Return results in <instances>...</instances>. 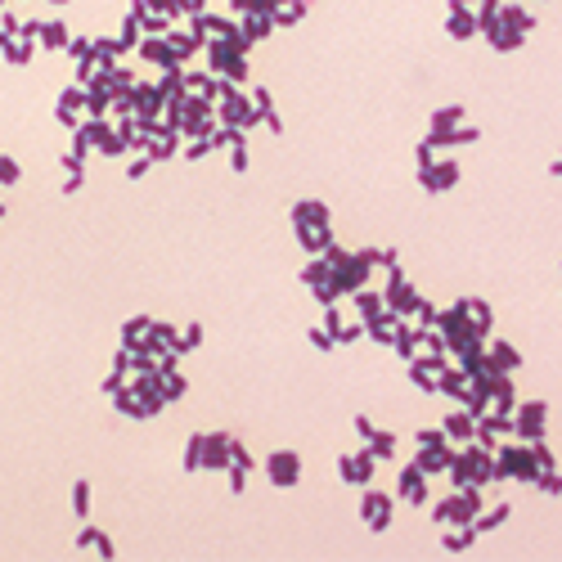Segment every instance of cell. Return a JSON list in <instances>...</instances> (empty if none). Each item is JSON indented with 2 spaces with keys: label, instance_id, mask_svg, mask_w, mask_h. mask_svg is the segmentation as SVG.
I'll return each instance as SVG.
<instances>
[{
  "label": "cell",
  "instance_id": "1",
  "mask_svg": "<svg viewBox=\"0 0 562 562\" xmlns=\"http://www.w3.org/2000/svg\"><path fill=\"white\" fill-rule=\"evenodd\" d=\"M540 463L531 445H499L495 450V482H536Z\"/></svg>",
  "mask_w": 562,
  "mask_h": 562
},
{
  "label": "cell",
  "instance_id": "2",
  "mask_svg": "<svg viewBox=\"0 0 562 562\" xmlns=\"http://www.w3.org/2000/svg\"><path fill=\"white\" fill-rule=\"evenodd\" d=\"M544 423H549V405H544V401L513 405V437H522V441H540V437H544Z\"/></svg>",
  "mask_w": 562,
  "mask_h": 562
},
{
  "label": "cell",
  "instance_id": "3",
  "mask_svg": "<svg viewBox=\"0 0 562 562\" xmlns=\"http://www.w3.org/2000/svg\"><path fill=\"white\" fill-rule=\"evenodd\" d=\"M265 477H270L275 486H297V477H302V455H297V450H275V455L265 459Z\"/></svg>",
  "mask_w": 562,
  "mask_h": 562
},
{
  "label": "cell",
  "instance_id": "4",
  "mask_svg": "<svg viewBox=\"0 0 562 562\" xmlns=\"http://www.w3.org/2000/svg\"><path fill=\"white\" fill-rule=\"evenodd\" d=\"M360 517L369 522V531H387L391 526V495H383V490H364Z\"/></svg>",
  "mask_w": 562,
  "mask_h": 562
},
{
  "label": "cell",
  "instance_id": "5",
  "mask_svg": "<svg viewBox=\"0 0 562 562\" xmlns=\"http://www.w3.org/2000/svg\"><path fill=\"white\" fill-rule=\"evenodd\" d=\"M418 180H423L428 193H441L450 185H459V162L445 158V162H432V166H418Z\"/></svg>",
  "mask_w": 562,
  "mask_h": 562
},
{
  "label": "cell",
  "instance_id": "6",
  "mask_svg": "<svg viewBox=\"0 0 562 562\" xmlns=\"http://www.w3.org/2000/svg\"><path fill=\"white\" fill-rule=\"evenodd\" d=\"M401 499H410L414 504V509H418V504H428V472L423 468H418V463H410V468H401Z\"/></svg>",
  "mask_w": 562,
  "mask_h": 562
},
{
  "label": "cell",
  "instance_id": "7",
  "mask_svg": "<svg viewBox=\"0 0 562 562\" xmlns=\"http://www.w3.org/2000/svg\"><path fill=\"white\" fill-rule=\"evenodd\" d=\"M337 472H342L346 482H356V486H369L373 455H369V450H360V455H342V459H337Z\"/></svg>",
  "mask_w": 562,
  "mask_h": 562
},
{
  "label": "cell",
  "instance_id": "8",
  "mask_svg": "<svg viewBox=\"0 0 562 562\" xmlns=\"http://www.w3.org/2000/svg\"><path fill=\"white\" fill-rule=\"evenodd\" d=\"M203 468H230V437L225 432L203 437Z\"/></svg>",
  "mask_w": 562,
  "mask_h": 562
},
{
  "label": "cell",
  "instance_id": "9",
  "mask_svg": "<svg viewBox=\"0 0 562 562\" xmlns=\"http://www.w3.org/2000/svg\"><path fill=\"white\" fill-rule=\"evenodd\" d=\"M139 54H144L149 63H158V68H180V59L171 54V46H166V36H149V41H139Z\"/></svg>",
  "mask_w": 562,
  "mask_h": 562
},
{
  "label": "cell",
  "instance_id": "10",
  "mask_svg": "<svg viewBox=\"0 0 562 562\" xmlns=\"http://www.w3.org/2000/svg\"><path fill=\"white\" fill-rule=\"evenodd\" d=\"M450 455H455V450H450V441H445V445H418V459H414V463L432 477V472H445Z\"/></svg>",
  "mask_w": 562,
  "mask_h": 562
},
{
  "label": "cell",
  "instance_id": "11",
  "mask_svg": "<svg viewBox=\"0 0 562 562\" xmlns=\"http://www.w3.org/2000/svg\"><path fill=\"white\" fill-rule=\"evenodd\" d=\"M486 360H490V369H495V373H513L517 364H522V356H517L509 342H490L486 346Z\"/></svg>",
  "mask_w": 562,
  "mask_h": 562
},
{
  "label": "cell",
  "instance_id": "12",
  "mask_svg": "<svg viewBox=\"0 0 562 562\" xmlns=\"http://www.w3.org/2000/svg\"><path fill=\"white\" fill-rule=\"evenodd\" d=\"M445 32L450 36H459V41H468L477 36V14H468L463 5H450V18H445Z\"/></svg>",
  "mask_w": 562,
  "mask_h": 562
},
{
  "label": "cell",
  "instance_id": "13",
  "mask_svg": "<svg viewBox=\"0 0 562 562\" xmlns=\"http://www.w3.org/2000/svg\"><path fill=\"white\" fill-rule=\"evenodd\" d=\"M472 428H477V418L463 410V414H450L445 423H441V432H445V441H472Z\"/></svg>",
  "mask_w": 562,
  "mask_h": 562
},
{
  "label": "cell",
  "instance_id": "14",
  "mask_svg": "<svg viewBox=\"0 0 562 562\" xmlns=\"http://www.w3.org/2000/svg\"><path fill=\"white\" fill-rule=\"evenodd\" d=\"M292 225H329V207L315 203V198H306V203L292 207Z\"/></svg>",
  "mask_w": 562,
  "mask_h": 562
},
{
  "label": "cell",
  "instance_id": "15",
  "mask_svg": "<svg viewBox=\"0 0 562 562\" xmlns=\"http://www.w3.org/2000/svg\"><path fill=\"white\" fill-rule=\"evenodd\" d=\"M499 23L504 27H513V32H531V27H536V14H526L522 5H499Z\"/></svg>",
  "mask_w": 562,
  "mask_h": 562
},
{
  "label": "cell",
  "instance_id": "16",
  "mask_svg": "<svg viewBox=\"0 0 562 562\" xmlns=\"http://www.w3.org/2000/svg\"><path fill=\"white\" fill-rule=\"evenodd\" d=\"M297 238H302V248H306V252H324V248L333 243L329 225H297Z\"/></svg>",
  "mask_w": 562,
  "mask_h": 562
},
{
  "label": "cell",
  "instance_id": "17",
  "mask_svg": "<svg viewBox=\"0 0 562 562\" xmlns=\"http://www.w3.org/2000/svg\"><path fill=\"white\" fill-rule=\"evenodd\" d=\"M509 513H513L509 504H495V509H490V513H477L468 526L477 531V536H486V531H495V526H504V522H509Z\"/></svg>",
  "mask_w": 562,
  "mask_h": 562
},
{
  "label": "cell",
  "instance_id": "18",
  "mask_svg": "<svg viewBox=\"0 0 562 562\" xmlns=\"http://www.w3.org/2000/svg\"><path fill=\"white\" fill-rule=\"evenodd\" d=\"M437 391H445V396H459V401H463V391H468V373H463V369H441Z\"/></svg>",
  "mask_w": 562,
  "mask_h": 562
},
{
  "label": "cell",
  "instance_id": "19",
  "mask_svg": "<svg viewBox=\"0 0 562 562\" xmlns=\"http://www.w3.org/2000/svg\"><path fill=\"white\" fill-rule=\"evenodd\" d=\"M68 41H73V36H68L63 23H41V46H46V50H68Z\"/></svg>",
  "mask_w": 562,
  "mask_h": 562
},
{
  "label": "cell",
  "instance_id": "20",
  "mask_svg": "<svg viewBox=\"0 0 562 562\" xmlns=\"http://www.w3.org/2000/svg\"><path fill=\"white\" fill-rule=\"evenodd\" d=\"M459 122H463V104H450V108L432 112V131H455Z\"/></svg>",
  "mask_w": 562,
  "mask_h": 562
},
{
  "label": "cell",
  "instance_id": "21",
  "mask_svg": "<svg viewBox=\"0 0 562 562\" xmlns=\"http://www.w3.org/2000/svg\"><path fill=\"white\" fill-rule=\"evenodd\" d=\"M369 455L373 459H391L396 455V437H391V432H369Z\"/></svg>",
  "mask_w": 562,
  "mask_h": 562
},
{
  "label": "cell",
  "instance_id": "22",
  "mask_svg": "<svg viewBox=\"0 0 562 562\" xmlns=\"http://www.w3.org/2000/svg\"><path fill=\"white\" fill-rule=\"evenodd\" d=\"M302 284H311V288L329 284V257H315L311 265H306V270H302Z\"/></svg>",
  "mask_w": 562,
  "mask_h": 562
},
{
  "label": "cell",
  "instance_id": "23",
  "mask_svg": "<svg viewBox=\"0 0 562 562\" xmlns=\"http://www.w3.org/2000/svg\"><path fill=\"white\" fill-rule=\"evenodd\" d=\"M356 306H360L364 319H373L378 311H383V292H364V288H356Z\"/></svg>",
  "mask_w": 562,
  "mask_h": 562
},
{
  "label": "cell",
  "instance_id": "24",
  "mask_svg": "<svg viewBox=\"0 0 562 562\" xmlns=\"http://www.w3.org/2000/svg\"><path fill=\"white\" fill-rule=\"evenodd\" d=\"M472 540H477V531H472V526H459V531H450V536H445V549H450V553H463Z\"/></svg>",
  "mask_w": 562,
  "mask_h": 562
},
{
  "label": "cell",
  "instance_id": "25",
  "mask_svg": "<svg viewBox=\"0 0 562 562\" xmlns=\"http://www.w3.org/2000/svg\"><path fill=\"white\" fill-rule=\"evenodd\" d=\"M73 513L77 517H90V482H77L73 486Z\"/></svg>",
  "mask_w": 562,
  "mask_h": 562
},
{
  "label": "cell",
  "instance_id": "26",
  "mask_svg": "<svg viewBox=\"0 0 562 562\" xmlns=\"http://www.w3.org/2000/svg\"><path fill=\"white\" fill-rule=\"evenodd\" d=\"M32 50H36V46H32L27 36H23V41H9V46H5V59H9V63H27V59H32Z\"/></svg>",
  "mask_w": 562,
  "mask_h": 562
},
{
  "label": "cell",
  "instance_id": "27",
  "mask_svg": "<svg viewBox=\"0 0 562 562\" xmlns=\"http://www.w3.org/2000/svg\"><path fill=\"white\" fill-rule=\"evenodd\" d=\"M198 342H203V324H189L185 333L176 337V356H185V351H193Z\"/></svg>",
  "mask_w": 562,
  "mask_h": 562
},
{
  "label": "cell",
  "instance_id": "28",
  "mask_svg": "<svg viewBox=\"0 0 562 562\" xmlns=\"http://www.w3.org/2000/svg\"><path fill=\"white\" fill-rule=\"evenodd\" d=\"M536 486L544 490V495H562V477H558V468H544V472H536Z\"/></svg>",
  "mask_w": 562,
  "mask_h": 562
},
{
  "label": "cell",
  "instance_id": "29",
  "mask_svg": "<svg viewBox=\"0 0 562 562\" xmlns=\"http://www.w3.org/2000/svg\"><path fill=\"white\" fill-rule=\"evenodd\" d=\"M185 468L189 472L203 468V437H189V445H185Z\"/></svg>",
  "mask_w": 562,
  "mask_h": 562
},
{
  "label": "cell",
  "instance_id": "30",
  "mask_svg": "<svg viewBox=\"0 0 562 562\" xmlns=\"http://www.w3.org/2000/svg\"><path fill=\"white\" fill-rule=\"evenodd\" d=\"M18 180H23L18 162H14V158H5V153H0V185H18Z\"/></svg>",
  "mask_w": 562,
  "mask_h": 562
},
{
  "label": "cell",
  "instance_id": "31",
  "mask_svg": "<svg viewBox=\"0 0 562 562\" xmlns=\"http://www.w3.org/2000/svg\"><path fill=\"white\" fill-rule=\"evenodd\" d=\"M230 149H234L230 153V166H234V171H248V144H243V139H234Z\"/></svg>",
  "mask_w": 562,
  "mask_h": 562
},
{
  "label": "cell",
  "instance_id": "32",
  "mask_svg": "<svg viewBox=\"0 0 562 562\" xmlns=\"http://www.w3.org/2000/svg\"><path fill=\"white\" fill-rule=\"evenodd\" d=\"M418 445H445V432L441 428H423L418 432Z\"/></svg>",
  "mask_w": 562,
  "mask_h": 562
},
{
  "label": "cell",
  "instance_id": "33",
  "mask_svg": "<svg viewBox=\"0 0 562 562\" xmlns=\"http://www.w3.org/2000/svg\"><path fill=\"white\" fill-rule=\"evenodd\" d=\"M68 54H73V59H90V41H68Z\"/></svg>",
  "mask_w": 562,
  "mask_h": 562
},
{
  "label": "cell",
  "instance_id": "34",
  "mask_svg": "<svg viewBox=\"0 0 562 562\" xmlns=\"http://www.w3.org/2000/svg\"><path fill=\"white\" fill-rule=\"evenodd\" d=\"M311 342H315L319 351H329V346H333V333H329V329H311Z\"/></svg>",
  "mask_w": 562,
  "mask_h": 562
},
{
  "label": "cell",
  "instance_id": "35",
  "mask_svg": "<svg viewBox=\"0 0 562 562\" xmlns=\"http://www.w3.org/2000/svg\"><path fill=\"white\" fill-rule=\"evenodd\" d=\"M149 166H153L149 158H135L131 166H126V176H131V180H139V176H144V171H149Z\"/></svg>",
  "mask_w": 562,
  "mask_h": 562
},
{
  "label": "cell",
  "instance_id": "36",
  "mask_svg": "<svg viewBox=\"0 0 562 562\" xmlns=\"http://www.w3.org/2000/svg\"><path fill=\"white\" fill-rule=\"evenodd\" d=\"M77 189H81V171H73V176L63 180V193H77Z\"/></svg>",
  "mask_w": 562,
  "mask_h": 562
},
{
  "label": "cell",
  "instance_id": "37",
  "mask_svg": "<svg viewBox=\"0 0 562 562\" xmlns=\"http://www.w3.org/2000/svg\"><path fill=\"white\" fill-rule=\"evenodd\" d=\"M176 5L185 9V14H203V0H176Z\"/></svg>",
  "mask_w": 562,
  "mask_h": 562
},
{
  "label": "cell",
  "instance_id": "38",
  "mask_svg": "<svg viewBox=\"0 0 562 562\" xmlns=\"http://www.w3.org/2000/svg\"><path fill=\"white\" fill-rule=\"evenodd\" d=\"M0 216H5V203H0Z\"/></svg>",
  "mask_w": 562,
  "mask_h": 562
}]
</instances>
